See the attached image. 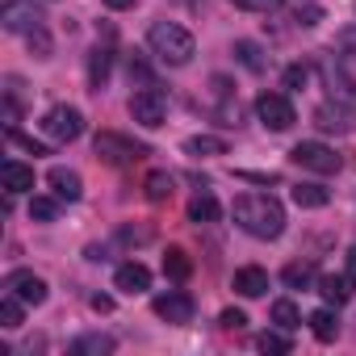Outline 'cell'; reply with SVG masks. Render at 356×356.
I'll use <instances>...</instances> for the list:
<instances>
[{"mask_svg":"<svg viewBox=\"0 0 356 356\" xmlns=\"http://www.w3.org/2000/svg\"><path fill=\"white\" fill-rule=\"evenodd\" d=\"M293 22H298V26H318V22H323V9H318V5H298Z\"/></svg>","mask_w":356,"mask_h":356,"instance_id":"34","label":"cell"},{"mask_svg":"<svg viewBox=\"0 0 356 356\" xmlns=\"http://www.w3.org/2000/svg\"><path fill=\"white\" fill-rule=\"evenodd\" d=\"M0 176H5V189H9V193H30V189H34V168H26V163H17V159H5Z\"/></svg>","mask_w":356,"mask_h":356,"instance_id":"15","label":"cell"},{"mask_svg":"<svg viewBox=\"0 0 356 356\" xmlns=\"http://www.w3.org/2000/svg\"><path fill=\"white\" fill-rule=\"evenodd\" d=\"M314 126H318L323 134H343V130H348V113L335 109V105H318V109H314Z\"/></svg>","mask_w":356,"mask_h":356,"instance_id":"20","label":"cell"},{"mask_svg":"<svg viewBox=\"0 0 356 356\" xmlns=\"http://www.w3.org/2000/svg\"><path fill=\"white\" fill-rule=\"evenodd\" d=\"M218 214H222V206H218L210 193H197V197L189 202V222H197V227H210V222H218Z\"/></svg>","mask_w":356,"mask_h":356,"instance_id":"18","label":"cell"},{"mask_svg":"<svg viewBox=\"0 0 356 356\" xmlns=\"http://www.w3.org/2000/svg\"><path fill=\"white\" fill-rule=\"evenodd\" d=\"M130 118H134L138 126H147V130L163 126V118H168V97H163L159 88H138V92L130 97Z\"/></svg>","mask_w":356,"mask_h":356,"instance_id":"6","label":"cell"},{"mask_svg":"<svg viewBox=\"0 0 356 356\" xmlns=\"http://www.w3.org/2000/svg\"><path fill=\"white\" fill-rule=\"evenodd\" d=\"M105 352H113V339L109 335H80L72 343V356H105Z\"/></svg>","mask_w":356,"mask_h":356,"instance_id":"26","label":"cell"},{"mask_svg":"<svg viewBox=\"0 0 356 356\" xmlns=\"http://www.w3.org/2000/svg\"><path fill=\"white\" fill-rule=\"evenodd\" d=\"M302 84H306V67H302V63L285 67V88H302Z\"/></svg>","mask_w":356,"mask_h":356,"instance_id":"36","label":"cell"},{"mask_svg":"<svg viewBox=\"0 0 356 356\" xmlns=\"http://www.w3.org/2000/svg\"><path fill=\"white\" fill-rule=\"evenodd\" d=\"M231 214H235V222H239L248 235H256V239H277V235L285 231V210H281V202L268 197V193H243V197H235Z\"/></svg>","mask_w":356,"mask_h":356,"instance_id":"1","label":"cell"},{"mask_svg":"<svg viewBox=\"0 0 356 356\" xmlns=\"http://www.w3.org/2000/svg\"><path fill=\"white\" fill-rule=\"evenodd\" d=\"M113 285H118L122 293H143V289H151V273H147V264L130 260V264H122V268L113 273Z\"/></svg>","mask_w":356,"mask_h":356,"instance_id":"13","label":"cell"},{"mask_svg":"<svg viewBox=\"0 0 356 356\" xmlns=\"http://www.w3.org/2000/svg\"><path fill=\"white\" fill-rule=\"evenodd\" d=\"M147 47H151V55H155L159 63H168V67H185V63L197 55L193 34H189L185 26H176V22H155V26L147 30Z\"/></svg>","mask_w":356,"mask_h":356,"instance_id":"2","label":"cell"},{"mask_svg":"<svg viewBox=\"0 0 356 356\" xmlns=\"http://www.w3.org/2000/svg\"><path fill=\"white\" fill-rule=\"evenodd\" d=\"M0 26L5 30H13V34H38V30H47V17L34 9V5H26V0H9L5 9H0Z\"/></svg>","mask_w":356,"mask_h":356,"instance_id":"8","label":"cell"},{"mask_svg":"<svg viewBox=\"0 0 356 356\" xmlns=\"http://www.w3.org/2000/svg\"><path fill=\"white\" fill-rule=\"evenodd\" d=\"M256 118H260L268 130H289V126L298 122V113H293V105H289L285 92H260V97H256Z\"/></svg>","mask_w":356,"mask_h":356,"instance_id":"7","label":"cell"},{"mask_svg":"<svg viewBox=\"0 0 356 356\" xmlns=\"http://www.w3.org/2000/svg\"><path fill=\"white\" fill-rule=\"evenodd\" d=\"M151 306H155V314H159L163 323H176V327H181V323H193V310H197V302H193L185 289H168V293H159Z\"/></svg>","mask_w":356,"mask_h":356,"instance_id":"9","label":"cell"},{"mask_svg":"<svg viewBox=\"0 0 356 356\" xmlns=\"http://www.w3.org/2000/svg\"><path fill=\"white\" fill-rule=\"evenodd\" d=\"M218 327H222V331H243V327H248V314H243V310H222V314H218Z\"/></svg>","mask_w":356,"mask_h":356,"instance_id":"33","label":"cell"},{"mask_svg":"<svg viewBox=\"0 0 356 356\" xmlns=\"http://www.w3.org/2000/svg\"><path fill=\"white\" fill-rule=\"evenodd\" d=\"M273 323L281 331H293V327H302V314H298V306L289 298H281V302H273Z\"/></svg>","mask_w":356,"mask_h":356,"instance_id":"29","label":"cell"},{"mask_svg":"<svg viewBox=\"0 0 356 356\" xmlns=\"http://www.w3.org/2000/svg\"><path fill=\"white\" fill-rule=\"evenodd\" d=\"M163 273H168L172 281H189V273H193L189 252H185V248H168V256H163Z\"/></svg>","mask_w":356,"mask_h":356,"instance_id":"21","label":"cell"},{"mask_svg":"<svg viewBox=\"0 0 356 356\" xmlns=\"http://www.w3.org/2000/svg\"><path fill=\"white\" fill-rule=\"evenodd\" d=\"M22 298L17 293H5V298H0V327H9V331H17L22 327Z\"/></svg>","mask_w":356,"mask_h":356,"instance_id":"27","label":"cell"},{"mask_svg":"<svg viewBox=\"0 0 356 356\" xmlns=\"http://www.w3.org/2000/svg\"><path fill=\"white\" fill-rule=\"evenodd\" d=\"M235 55H239V63H243L248 72H264V67H268L260 42H248V38H243V42H235Z\"/></svg>","mask_w":356,"mask_h":356,"instance_id":"25","label":"cell"},{"mask_svg":"<svg viewBox=\"0 0 356 356\" xmlns=\"http://www.w3.org/2000/svg\"><path fill=\"white\" fill-rule=\"evenodd\" d=\"M289 159H293L298 168H306V172H318V176H331V172L343 168V159H339L327 143H298V147L289 151Z\"/></svg>","mask_w":356,"mask_h":356,"instance_id":"5","label":"cell"},{"mask_svg":"<svg viewBox=\"0 0 356 356\" xmlns=\"http://www.w3.org/2000/svg\"><path fill=\"white\" fill-rule=\"evenodd\" d=\"M5 289H9V293H17L26 306H42V302H47V281H42V277H34L30 268L9 273V277H5Z\"/></svg>","mask_w":356,"mask_h":356,"instance_id":"10","label":"cell"},{"mask_svg":"<svg viewBox=\"0 0 356 356\" xmlns=\"http://www.w3.org/2000/svg\"><path fill=\"white\" fill-rule=\"evenodd\" d=\"M185 151H189V155H227V143L214 138V134H193V138L185 143Z\"/></svg>","mask_w":356,"mask_h":356,"instance_id":"28","label":"cell"},{"mask_svg":"<svg viewBox=\"0 0 356 356\" xmlns=\"http://www.w3.org/2000/svg\"><path fill=\"white\" fill-rule=\"evenodd\" d=\"M318 72H323V84L331 88V97H339L343 105H356V80H348V76L331 63V55L318 59Z\"/></svg>","mask_w":356,"mask_h":356,"instance_id":"11","label":"cell"},{"mask_svg":"<svg viewBox=\"0 0 356 356\" xmlns=\"http://www.w3.org/2000/svg\"><path fill=\"white\" fill-rule=\"evenodd\" d=\"M293 202H298L302 210H323V206L331 202V193H327L323 185H293Z\"/></svg>","mask_w":356,"mask_h":356,"instance_id":"22","label":"cell"},{"mask_svg":"<svg viewBox=\"0 0 356 356\" xmlns=\"http://www.w3.org/2000/svg\"><path fill=\"white\" fill-rule=\"evenodd\" d=\"M92 310H101V314H109V310H113V298H105V293H97V298H92Z\"/></svg>","mask_w":356,"mask_h":356,"instance_id":"37","label":"cell"},{"mask_svg":"<svg viewBox=\"0 0 356 356\" xmlns=\"http://www.w3.org/2000/svg\"><path fill=\"white\" fill-rule=\"evenodd\" d=\"M30 218L55 222V218H59V202H55V197H34V202H30Z\"/></svg>","mask_w":356,"mask_h":356,"instance_id":"30","label":"cell"},{"mask_svg":"<svg viewBox=\"0 0 356 356\" xmlns=\"http://www.w3.org/2000/svg\"><path fill=\"white\" fill-rule=\"evenodd\" d=\"M256 348L268 352V356H285V352H289V339H285L281 331H264V335L256 339Z\"/></svg>","mask_w":356,"mask_h":356,"instance_id":"31","label":"cell"},{"mask_svg":"<svg viewBox=\"0 0 356 356\" xmlns=\"http://www.w3.org/2000/svg\"><path fill=\"white\" fill-rule=\"evenodd\" d=\"M105 5H109V9H118V13H122V9H134V0H105Z\"/></svg>","mask_w":356,"mask_h":356,"instance_id":"39","label":"cell"},{"mask_svg":"<svg viewBox=\"0 0 356 356\" xmlns=\"http://www.w3.org/2000/svg\"><path fill=\"white\" fill-rule=\"evenodd\" d=\"M92 151H97V159H105V163H138V159L151 155L147 143H134V138H126V134H118V130H101V134L92 138Z\"/></svg>","mask_w":356,"mask_h":356,"instance_id":"3","label":"cell"},{"mask_svg":"<svg viewBox=\"0 0 356 356\" xmlns=\"http://www.w3.org/2000/svg\"><path fill=\"white\" fill-rule=\"evenodd\" d=\"M109 67H113V51H109V47H97V51L88 55V84H92V88H105Z\"/></svg>","mask_w":356,"mask_h":356,"instance_id":"17","label":"cell"},{"mask_svg":"<svg viewBox=\"0 0 356 356\" xmlns=\"http://www.w3.org/2000/svg\"><path fill=\"white\" fill-rule=\"evenodd\" d=\"M231 5H239V9H248V13H273L281 0H231Z\"/></svg>","mask_w":356,"mask_h":356,"instance_id":"35","label":"cell"},{"mask_svg":"<svg viewBox=\"0 0 356 356\" xmlns=\"http://www.w3.org/2000/svg\"><path fill=\"white\" fill-rule=\"evenodd\" d=\"M352 277H318V293L327 298V302H335V306H343L348 298H352Z\"/></svg>","mask_w":356,"mask_h":356,"instance_id":"23","label":"cell"},{"mask_svg":"<svg viewBox=\"0 0 356 356\" xmlns=\"http://www.w3.org/2000/svg\"><path fill=\"white\" fill-rule=\"evenodd\" d=\"M335 51L348 55V59H356V26H343V30L335 34Z\"/></svg>","mask_w":356,"mask_h":356,"instance_id":"32","label":"cell"},{"mask_svg":"<svg viewBox=\"0 0 356 356\" xmlns=\"http://www.w3.org/2000/svg\"><path fill=\"white\" fill-rule=\"evenodd\" d=\"M281 281H285L289 289H310V285L318 281V273H314V264H310V260H293V264H285Z\"/></svg>","mask_w":356,"mask_h":356,"instance_id":"19","label":"cell"},{"mask_svg":"<svg viewBox=\"0 0 356 356\" xmlns=\"http://www.w3.org/2000/svg\"><path fill=\"white\" fill-rule=\"evenodd\" d=\"M235 293H243V298H264V293H268V273L256 268V264L239 268V273H235Z\"/></svg>","mask_w":356,"mask_h":356,"instance_id":"14","label":"cell"},{"mask_svg":"<svg viewBox=\"0 0 356 356\" xmlns=\"http://www.w3.org/2000/svg\"><path fill=\"white\" fill-rule=\"evenodd\" d=\"M143 193H147V202H168L172 193H176V181H172V172H151L147 181H143Z\"/></svg>","mask_w":356,"mask_h":356,"instance_id":"16","label":"cell"},{"mask_svg":"<svg viewBox=\"0 0 356 356\" xmlns=\"http://www.w3.org/2000/svg\"><path fill=\"white\" fill-rule=\"evenodd\" d=\"M42 134L55 138V143H76L84 134V113L72 109V105H55L47 118H42Z\"/></svg>","mask_w":356,"mask_h":356,"instance_id":"4","label":"cell"},{"mask_svg":"<svg viewBox=\"0 0 356 356\" xmlns=\"http://www.w3.org/2000/svg\"><path fill=\"white\" fill-rule=\"evenodd\" d=\"M47 181H51V189H55L59 202H80V193H84V181H80L72 168H51Z\"/></svg>","mask_w":356,"mask_h":356,"instance_id":"12","label":"cell"},{"mask_svg":"<svg viewBox=\"0 0 356 356\" xmlns=\"http://www.w3.org/2000/svg\"><path fill=\"white\" fill-rule=\"evenodd\" d=\"M306 323H310V331H314V339H323V343H331V339L339 335V318H335L331 310H314V314H310Z\"/></svg>","mask_w":356,"mask_h":356,"instance_id":"24","label":"cell"},{"mask_svg":"<svg viewBox=\"0 0 356 356\" xmlns=\"http://www.w3.org/2000/svg\"><path fill=\"white\" fill-rule=\"evenodd\" d=\"M348 277H352V285H356V248H348Z\"/></svg>","mask_w":356,"mask_h":356,"instance_id":"38","label":"cell"}]
</instances>
